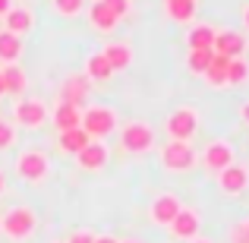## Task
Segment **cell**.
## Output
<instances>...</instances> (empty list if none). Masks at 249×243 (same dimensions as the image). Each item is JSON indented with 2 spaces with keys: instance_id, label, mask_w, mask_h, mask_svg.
<instances>
[{
  "instance_id": "cell-10",
  "label": "cell",
  "mask_w": 249,
  "mask_h": 243,
  "mask_svg": "<svg viewBox=\"0 0 249 243\" xmlns=\"http://www.w3.org/2000/svg\"><path fill=\"white\" fill-rule=\"evenodd\" d=\"M170 237L174 240H196L199 237V231H202V215L196 212V208H189V206H183L180 212H177V218L170 221Z\"/></svg>"
},
{
  "instance_id": "cell-15",
  "label": "cell",
  "mask_w": 249,
  "mask_h": 243,
  "mask_svg": "<svg viewBox=\"0 0 249 243\" xmlns=\"http://www.w3.org/2000/svg\"><path fill=\"white\" fill-rule=\"evenodd\" d=\"M3 29L13 32V35H19V38H25L35 29V13H32V6H13L3 16Z\"/></svg>"
},
{
  "instance_id": "cell-25",
  "label": "cell",
  "mask_w": 249,
  "mask_h": 243,
  "mask_svg": "<svg viewBox=\"0 0 249 243\" xmlns=\"http://www.w3.org/2000/svg\"><path fill=\"white\" fill-rule=\"evenodd\" d=\"M227 57H218L214 54V60H212V67H208V73H205V85H212V89H224L227 85Z\"/></svg>"
},
{
  "instance_id": "cell-7",
  "label": "cell",
  "mask_w": 249,
  "mask_h": 243,
  "mask_svg": "<svg viewBox=\"0 0 249 243\" xmlns=\"http://www.w3.org/2000/svg\"><path fill=\"white\" fill-rule=\"evenodd\" d=\"M199 158H202V168H205V170L221 174L224 168H231V164L237 161V152H233V142L231 139H208Z\"/></svg>"
},
{
  "instance_id": "cell-29",
  "label": "cell",
  "mask_w": 249,
  "mask_h": 243,
  "mask_svg": "<svg viewBox=\"0 0 249 243\" xmlns=\"http://www.w3.org/2000/svg\"><path fill=\"white\" fill-rule=\"evenodd\" d=\"M104 6H107V10L114 13L117 19H120V16H129V13H133V0H104Z\"/></svg>"
},
{
  "instance_id": "cell-42",
  "label": "cell",
  "mask_w": 249,
  "mask_h": 243,
  "mask_svg": "<svg viewBox=\"0 0 249 243\" xmlns=\"http://www.w3.org/2000/svg\"><path fill=\"white\" fill-rule=\"evenodd\" d=\"M246 231H249V221H246Z\"/></svg>"
},
{
  "instance_id": "cell-36",
  "label": "cell",
  "mask_w": 249,
  "mask_h": 243,
  "mask_svg": "<svg viewBox=\"0 0 249 243\" xmlns=\"http://www.w3.org/2000/svg\"><path fill=\"white\" fill-rule=\"evenodd\" d=\"M95 243H120L117 237H95Z\"/></svg>"
},
{
  "instance_id": "cell-37",
  "label": "cell",
  "mask_w": 249,
  "mask_h": 243,
  "mask_svg": "<svg viewBox=\"0 0 249 243\" xmlns=\"http://www.w3.org/2000/svg\"><path fill=\"white\" fill-rule=\"evenodd\" d=\"M6 193V177H3V170H0V196Z\"/></svg>"
},
{
  "instance_id": "cell-9",
  "label": "cell",
  "mask_w": 249,
  "mask_h": 243,
  "mask_svg": "<svg viewBox=\"0 0 249 243\" xmlns=\"http://www.w3.org/2000/svg\"><path fill=\"white\" fill-rule=\"evenodd\" d=\"M180 208H183V202H180L177 193H158L152 199V206H148V218H152V224H158V227H170V221L177 218Z\"/></svg>"
},
{
  "instance_id": "cell-5",
  "label": "cell",
  "mask_w": 249,
  "mask_h": 243,
  "mask_svg": "<svg viewBox=\"0 0 249 243\" xmlns=\"http://www.w3.org/2000/svg\"><path fill=\"white\" fill-rule=\"evenodd\" d=\"M120 152H129V155H145L155 149V130L148 127L145 120H129L123 123L120 133Z\"/></svg>"
},
{
  "instance_id": "cell-39",
  "label": "cell",
  "mask_w": 249,
  "mask_h": 243,
  "mask_svg": "<svg viewBox=\"0 0 249 243\" xmlns=\"http://www.w3.org/2000/svg\"><path fill=\"white\" fill-rule=\"evenodd\" d=\"M189 243H214V240H208V237H202V234H199V237H196V240H189Z\"/></svg>"
},
{
  "instance_id": "cell-34",
  "label": "cell",
  "mask_w": 249,
  "mask_h": 243,
  "mask_svg": "<svg viewBox=\"0 0 249 243\" xmlns=\"http://www.w3.org/2000/svg\"><path fill=\"white\" fill-rule=\"evenodd\" d=\"M10 10H13V0H0V19H3Z\"/></svg>"
},
{
  "instance_id": "cell-18",
  "label": "cell",
  "mask_w": 249,
  "mask_h": 243,
  "mask_svg": "<svg viewBox=\"0 0 249 243\" xmlns=\"http://www.w3.org/2000/svg\"><path fill=\"white\" fill-rule=\"evenodd\" d=\"M54 127L60 130V133H67V130H76L79 127V120H82V108H76V104H67V101H60L54 108Z\"/></svg>"
},
{
  "instance_id": "cell-31",
  "label": "cell",
  "mask_w": 249,
  "mask_h": 243,
  "mask_svg": "<svg viewBox=\"0 0 249 243\" xmlns=\"http://www.w3.org/2000/svg\"><path fill=\"white\" fill-rule=\"evenodd\" d=\"M231 240H233V243H249V231H246V221H243V224H237V227H233V231H231Z\"/></svg>"
},
{
  "instance_id": "cell-2",
  "label": "cell",
  "mask_w": 249,
  "mask_h": 243,
  "mask_svg": "<svg viewBox=\"0 0 249 243\" xmlns=\"http://www.w3.org/2000/svg\"><path fill=\"white\" fill-rule=\"evenodd\" d=\"M79 127H82V133L89 136L91 142H104L107 136L117 133V111L110 108V104H95V108H85Z\"/></svg>"
},
{
  "instance_id": "cell-27",
  "label": "cell",
  "mask_w": 249,
  "mask_h": 243,
  "mask_svg": "<svg viewBox=\"0 0 249 243\" xmlns=\"http://www.w3.org/2000/svg\"><path fill=\"white\" fill-rule=\"evenodd\" d=\"M51 6H54L57 16L63 19H76L79 13L85 10V0H51Z\"/></svg>"
},
{
  "instance_id": "cell-17",
  "label": "cell",
  "mask_w": 249,
  "mask_h": 243,
  "mask_svg": "<svg viewBox=\"0 0 249 243\" xmlns=\"http://www.w3.org/2000/svg\"><path fill=\"white\" fill-rule=\"evenodd\" d=\"M101 57L107 60V67L117 73V70H126L129 63H133V48H129L126 41H110V44L101 48Z\"/></svg>"
},
{
  "instance_id": "cell-20",
  "label": "cell",
  "mask_w": 249,
  "mask_h": 243,
  "mask_svg": "<svg viewBox=\"0 0 249 243\" xmlns=\"http://www.w3.org/2000/svg\"><path fill=\"white\" fill-rule=\"evenodd\" d=\"M89 142H91V139L82 133V127H76V130H67V133H60V136H57V146H60V152L73 155V158L82 152L85 146H89Z\"/></svg>"
},
{
  "instance_id": "cell-40",
  "label": "cell",
  "mask_w": 249,
  "mask_h": 243,
  "mask_svg": "<svg viewBox=\"0 0 249 243\" xmlns=\"http://www.w3.org/2000/svg\"><path fill=\"white\" fill-rule=\"evenodd\" d=\"M120 243H142V240H136V237H126V240H120Z\"/></svg>"
},
{
  "instance_id": "cell-3",
  "label": "cell",
  "mask_w": 249,
  "mask_h": 243,
  "mask_svg": "<svg viewBox=\"0 0 249 243\" xmlns=\"http://www.w3.org/2000/svg\"><path fill=\"white\" fill-rule=\"evenodd\" d=\"M13 170H16V177L22 183L38 187V183L51 174V161L41 149H22V152L16 155V161H13Z\"/></svg>"
},
{
  "instance_id": "cell-13",
  "label": "cell",
  "mask_w": 249,
  "mask_h": 243,
  "mask_svg": "<svg viewBox=\"0 0 249 243\" xmlns=\"http://www.w3.org/2000/svg\"><path fill=\"white\" fill-rule=\"evenodd\" d=\"M107 158H110V152H107L104 142H89V146L76 155V164H79L82 170H89V174H98V170L107 168Z\"/></svg>"
},
{
  "instance_id": "cell-43",
  "label": "cell",
  "mask_w": 249,
  "mask_h": 243,
  "mask_svg": "<svg viewBox=\"0 0 249 243\" xmlns=\"http://www.w3.org/2000/svg\"><path fill=\"white\" fill-rule=\"evenodd\" d=\"M196 3H199V0H196Z\"/></svg>"
},
{
  "instance_id": "cell-33",
  "label": "cell",
  "mask_w": 249,
  "mask_h": 243,
  "mask_svg": "<svg viewBox=\"0 0 249 243\" xmlns=\"http://www.w3.org/2000/svg\"><path fill=\"white\" fill-rule=\"evenodd\" d=\"M240 120H243L246 127H249V98H246L243 104H240Z\"/></svg>"
},
{
  "instance_id": "cell-30",
  "label": "cell",
  "mask_w": 249,
  "mask_h": 243,
  "mask_svg": "<svg viewBox=\"0 0 249 243\" xmlns=\"http://www.w3.org/2000/svg\"><path fill=\"white\" fill-rule=\"evenodd\" d=\"M13 142H16V130H13V123L0 120V152H3V149H10Z\"/></svg>"
},
{
  "instance_id": "cell-11",
  "label": "cell",
  "mask_w": 249,
  "mask_h": 243,
  "mask_svg": "<svg viewBox=\"0 0 249 243\" xmlns=\"http://www.w3.org/2000/svg\"><path fill=\"white\" fill-rule=\"evenodd\" d=\"M246 187H249V168L246 164L233 161L231 168H224L218 174V189L224 196H240V193H246Z\"/></svg>"
},
{
  "instance_id": "cell-14",
  "label": "cell",
  "mask_w": 249,
  "mask_h": 243,
  "mask_svg": "<svg viewBox=\"0 0 249 243\" xmlns=\"http://www.w3.org/2000/svg\"><path fill=\"white\" fill-rule=\"evenodd\" d=\"M89 92H91V82L85 79L82 73H73V76H67V79H63V85H60V101L82 108L85 98H89Z\"/></svg>"
},
{
  "instance_id": "cell-21",
  "label": "cell",
  "mask_w": 249,
  "mask_h": 243,
  "mask_svg": "<svg viewBox=\"0 0 249 243\" xmlns=\"http://www.w3.org/2000/svg\"><path fill=\"white\" fill-rule=\"evenodd\" d=\"M22 57V38L0 29V63H16Z\"/></svg>"
},
{
  "instance_id": "cell-16",
  "label": "cell",
  "mask_w": 249,
  "mask_h": 243,
  "mask_svg": "<svg viewBox=\"0 0 249 243\" xmlns=\"http://www.w3.org/2000/svg\"><path fill=\"white\" fill-rule=\"evenodd\" d=\"M85 10H89V25L98 32V35H110V32L117 29V22H120V19L104 6V0H91Z\"/></svg>"
},
{
  "instance_id": "cell-28",
  "label": "cell",
  "mask_w": 249,
  "mask_h": 243,
  "mask_svg": "<svg viewBox=\"0 0 249 243\" xmlns=\"http://www.w3.org/2000/svg\"><path fill=\"white\" fill-rule=\"evenodd\" d=\"M246 76H249V63L243 57H237V60L227 63V85H243Z\"/></svg>"
},
{
  "instance_id": "cell-4",
  "label": "cell",
  "mask_w": 249,
  "mask_h": 243,
  "mask_svg": "<svg viewBox=\"0 0 249 243\" xmlns=\"http://www.w3.org/2000/svg\"><path fill=\"white\" fill-rule=\"evenodd\" d=\"M164 133L170 142H193V136L199 133V111L189 104L174 108V114H167L164 120Z\"/></svg>"
},
{
  "instance_id": "cell-12",
  "label": "cell",
  "mask_w": 249,
  "mask_h": 243,
  "mask_svg": "<svg viewBox=\"0 0 249 243\" xmlns=\"http://www.w3.org/2000/svg\"><path fill=\"white\" fill-rule=\"evenodd\" d=\"M212 51H214L218 57H227V60H237V57H243V51H246V38H243V32H233V29L218 32V35H214Z\"/></svg>"
},
{
  "instance_id": "cell-41",
  "label": "cell",
  "mask_w": 249,
  "mask_h": 243,
  "mask_svg": "<svg viewBox=\"0 0 249 243\" xmlns=\"http://www.w3.org/2000/svg\"><path fill=\"white\" fill-rule=\"evenodd\" d=\"M54 243H67V240H54Z\"/></svg>"
},
{
  "instance_id": "cell-24",
  "label": "cell",
  "mask_w": 249,
  "mask_h": 243,
  "mask_svg": "<svg viewBox=\"0 0 249 243\" xmlns=\"http://www.w3.org/2000/svg\"><path fill=\"white\" fill-rule=\"evenodd\" d=\"M167 3V19L174 22H193L196 19V0H164Z\"/></svg>"
},
{
  "instance_id": "cell-8",
  "label": "cell",
  "mask_w": 249,
  "mask_h": 243,
  "mask_svg": "<svg viewBox=\"0 0 249 243\" xmlns=\"http://www.w3.org/2000/svg\"><path fill=\"white\" fill-rule=\"evenodd\" d=\"M13 120L25 130H41L48 123V104L41 98H22L13 104Z\"/></svg>"
},
{
  "instance_id": "cell-22",
  "label": "cell",
  "mask_w": 249,
  "mask_h": 243,
  "mask_svg": "<svg viewBox=\"0 0 249 243\" xmlns=\"http://www.w3.org/2000/svg\"><path fill=\"white\" fill-rule=\"evenodd\" d=\"M82 76H85L89 82H107L110 76H114V70L107 67V60L101 57V51H95V54L85 60V73H82Z\"/></svg>"
},
{
  "instance_id": "cell-26",
  "label": "cell",
  "mask_w": 249,
  "mask_h": 243,
  "mask_svg": "<svg viewBox=\"0 0 249 243\" xmlns=\"http://www.w3.org/2000/svg\"><path fill=\"white\" fill-rule=\"evenodd\" d=\"M212 60H214V51H189L186 67H189V73L205 76V73H208V67H212Z\"/></svg>"
},
{
  "instance_id": "cell-1",
  "label": "cell",
  "mask_w": 249,
  "mask_h": 243,
  "mask_svg": "<svg viewBox=\"0 0 249 243\" xmlns=\"http://www.w3.org/2000/svg\"><path fill=\"white\" fill-rule=\"evenodd\" d=\"M38 227V215L32 206H13L6 215H0V234L13 243H22L35 234Z\"/></svg>"
},
{
  "instance_id": "cell-19",
  "label": "cell",
  "mask_w": 249,
  "mask_h": 243,
  "mask_svg": "<svg viewBox=\"0 0 249 243\" xmlns=\"http://www.w3.org/2000/svg\"><path fill=\"white\" fill-rule=\"evenodd\" d=\"M214 35H218V29H212L208 22L193 25V29L186 32V44H189V51H212Z\"/></svg>"
},
{
  "instance_id": "cell-35",
  "label": "cell",
  "mask_w": 249,
  "mask_h": 243,
  "mask_svg": "<svg viewBox=\"0 0 249 243\" xmlns=\"http://www.w3.org/2000/svg\"><path fill=\"white\" fill-rule=\"evenodd\" d=\"M240 16H243V29L249 32V3H243V10H240Z\"/></svg>"
},
{
  "instance_id": "cell-23",
  "label": "cell",
  "mask_w": 249,
  "mask_h": 243,
  "mask_svg": "<svg viewBox=\"0 0 249 243\" xmlns=\"http://www.w3.org/2000/svg\"><path fill=\"white\" fill-rule=\"evenodd\" d=\"M3 82H6V95H22L25 85H29V76L19 63H6L3 67Z\"/></svg>"
},
{
  "instance_id": "cell-6",
  "label": "cell",
  "mask_w": 249,
  "mask_h": 243,
  "mask_svg": "<svg viewBox=\"0 0 249 243\" xmlns=\"http://www.w3.org/2000/svg\"><path fill=\"white\" fill-rule=\"evenodd\" d=\"M161 158V168L164 170H174V174H186V170L196 168V161H199V155H196L193 142H164L158 152Z\"/></svg>"
},
{
  "instance_id": "cell-38",
  "label": "cell",
  "mask_w": 249,
  "mask_h": 243,
  "mask_svg": "<svg viewBox=\"0 0 249 243\" xmlns=\"http://www.w3.org/2000/svg\"><path fill=\"white\" fill-rule=\"evenodd\" d=\"M0 95H6V82H3V70H0Z\"/></svg>"
},
{
  "instance_id": "cell-32",
  "label": "cell",
  "mask_w": 249,
  "mask_h": 243,
  "mask_svg": "<svg viewBox=\"0 0 249 243\" xmlns=\"http://www.w3.org/2000/svg\"><path fill=\"white\" fill-rule=\"evenodd\" d=\"M67 243H95V234H91V231H76Z\"/></svg>"
}]
</instances>
